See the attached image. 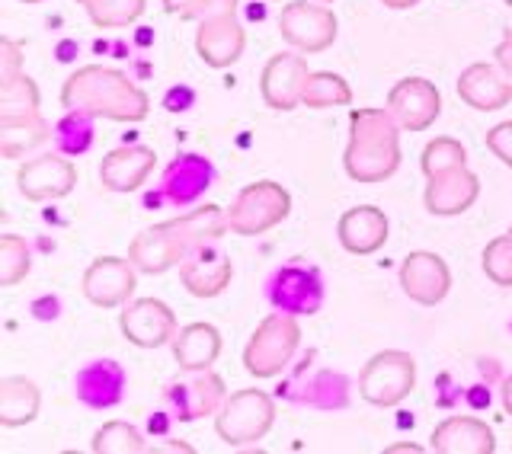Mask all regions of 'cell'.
<instances>
[{"label": "cell", "instance_id": "24", "mask_svg": "<svg viewBox=\"0 0 512 454\" xmlns=\"http://www.w3.org/2000/svg\"><path fill=\"white\" fill-rule=\"evenodd\" d=\"M432 451L439 454H493L496 439L484 419L474 416H448L432 432Z\"/></svg>", "mask_w": 512, "mask_h": 454}, {"label": "cell", "instance_id": "4", "mask_svg": "<svg viewBox=\"0 0 512 454\" xmlns=\"http://www.w3.org/2000/svg\"><path fill=\"white\" fill-rule=\"evenodd\" d=\"M301 346V327L292 314H269L260 327L253 330L244 349V368L253 378H276L295 359Z\"/></svg>", "mask_w": 512, "mask_h": 454}, {"label": "cell", "instance_id": "13", "mask_svg": "<svg viewBox=\"0 0 512 454\" xmlns=\"http://www.w3.org/2000/svg\"><path fill=\"white\" fill-rule=\"evenodd\" d=\"M308 77H311V68H308V58L301 52L272 55L263 68V77H260V90H263L266 106L279 109V112H292L301 103Z\"/></svg>", "mask_w": 512, "mask_h": 454}, {"label": "cell", "instance_id": "25", "mask_svg": "<svg viewBox=\"0 0 512 454\" xmlns=\"http://www.w3.org/2000/svg\"><path fill=\"white\" fill-rule=\"evenodd\" d=\"M340 243L356 256H372L388 243V215L375 205H356L340 218Z\"/></svg>", "mask_w": 512, "mask_h": 454}, {"label": "cell", "instance_id": "45", "mask_svg": "<svg viewBox=\"0 0 512 454\" xmlns=\"http://www.w3.org/2000/svg\"><path fill=\"white\" fill-rule=\"evenodd\" d=\"M320 4H330V0H320Z\"/></svg>", "mask_w": 512, "mask_h": 454}, {"label": "cell", "instance_id": "19", "mask_svg": "<svg viewBox=\"0 0 512 454\" xmlns=\"http://www.w3.org/2000/svg\"><path fill=\"white\" fill-rule=\"evenodd\" d=\"M128 375L116 359H96L74 378V397L90 410H112L125 400Z\"/></svg>", "mask_w": 512, "mask_h": 454}, {"label": "cell", "instance_id": "41", "mask_svg": "<svg viewBox=\"0 0 512 454\" xmlns=\"http://www.w3.org/2000/svg\"><path fill=\"white\" fill-rule=\"evenodd\" d=\"M500 394H503V410L512 416V375L503 381V391H500Z\"/></svg>", "mask_w": 512, "mask_h": 454}, {"label": "cell", "instance_id": "16", "mask_svg": "<svg viewBox=\"0 0 512 454\" xmlns=\"http://www.w3.org/2000/svg\"><path fill=\"white\" fill-rule=\"evenodd\" d=\"M135 263L119 256H100L93 259L84 272V295L96 307H122L128 304L135 291Z\"/></svg>", "mask_w": 512, "mask_h": 454}, {"label": "cell", "instance_id": "27", "mask_svg": "<svg viewBox=\"0 0 512 454\" xmlns=\"http://www.w3.org/2000/svg\"><path fill=\"white\" fill-rule=\"evenodd\" d=\"M39 387L29 378H4L0 381V426L20 429L39 416Z\"/></svg>", "mask_w": 512, "mask_h": 454}, {"label": "cell", "instance_id": "6", "mask_svg": "<svg viewBox=\"0 0 512 454\" xmlns=\"http://www.w3.org/2000/svg\"><path fill=\"white\" fill-rule=\"evenodd\" d=\"M292 212V196L272 180L250 183L237 192V199L228 212V231L240 237H260L282 224Z\"/></svg>", "mask_w": 512, "mask_h": 454}, {"label": "cell", "instance_id": "32", "mask_svg": "<svg viewBox=\"0 0 512 454\" xmlns=\"http://www.w3.org/2000/svg\"><path fill=\"white\" fill-rule=\"evenodd\" d=\"M55 144H58V151L68 157L84 154L93 144V116L68 109V116L55 125Z\"/></svg>", "mask_w": 512, "mask_h": 454}, {"label": "cell", "instance_id": "17", "mask_svg": "<svg viewBox=\"0 0 512 454\" xmlns=\"http://www.w3.org/2000/svg\"><path fill=\"white\" fill-rule=\"evenodd\" d=\"M215 183V167L199 154H180L173 164L164 170L160 180V199L173 208H189L196 205Z\"/></svg>", "mask_w": 512, "mask_h": 454}, {"label": "cell", "instance_id": "44", "mask_svg": "<svg viewBox=\"0 0 512 454\" xmlns=\"http://www.w3.org/2000/svg\"><path fill=\"white\" fill-rule=\"evenodd\" d=\"M77 4H87V0H77Z\"/></svg>", "mask_w": 512, "mask_h": 454}, {"label": "cell", "instance_id": "7", "mask_svg": "<svg viewBox=\"0 0 512 454\" xmlns=\"http://www.w3.org/2000/svg\"><path fill=\"white\" fill-rule=\"evenodd\" d=\"M416 387V362L410 352L384 349L368 359V365L359 375V394L372 407L391 410L397 403H404Z\"/></svg>", "mask_w": 512, "mask_h": 454}, {"label": "cell", "instance_id": "2", "mask_svg": "<svg viewBox=\"0 0 512 454\" xmlns=\"http://www.w3.org/2000/svg\"><path fill=\"white\" fill-rule=\"evenodd\" d=\"M61 106L112 122H141L151 112L148 93L132 84L128 74L103 68V64H87V68L74 71L61 90Z\"/></svg>", "mask_w": 512, "mask_h": 454}, {"label": "cell", "instance_id": "40", "mask_svg": "<svg viewBox=\"0 0 512 454\" xmlns=\"http://www.w3.org/2000/svg\"><path fill=\"white\" fill-rule=\"evenodd\" d=\"M493 58H496V64H500V68H503V71L509 74V80H512V32H509V36H506L500 45H496Z\"/></svg>", "mask_w": 512, "mask_h": 454}, {"label": "cell", "instance_id": "15", "mask_svg": "<svg viewBox=\"0 0 512 454\" xmlns=\"http://www.w3.org/2000/svg\"><path fill=\"white\" fill-rule=\"evenodd\" d=\"M400 288H404V295L410 301L423 307H436L439 301H445L448 288H452V269H448L442 256L429 250H416L400 263Z\"/></svg>", "mask_w": 512, "mask_h": 454}, {"label": "cell", "instance_id": "34", "mask_svg": "<svg viewBox=\"0 0 512 454\" xmlns=\"http://www.w3.org/2000/svg\"><path fill=\"white\" fill-rule=\"evenodd\" d=\"M96 454H141L144 448V439L135 426L128 423H106L100 432L93 435V445H90Z\"/></svg>", "mask_w": 512, "mask_h": 454}, {"label": "cell", "instance_id": "43", "mask_svg": "<svg viewBox=\"0 0 512 454\" xmlns=\"http://www.w3.org/2000/svg\"><path fill=\"white\" fill-rule=\"evenodd\" d=\"M23 4H42V0H23Z\"/></svg>", "mask_w": 512, "mask_h": 454}, {"label": "cell", "instance_id": "39", "mask_svg": "<svg viewBox=\"0 0 512 454\" xmlns=\"http://www.w3.org/2000/svg\"><path fill=\"white\" fill-rule=\"evenodd\" d=\"M20 45L4 39L0 42V84L4 80H13V77H20Z\"/></svg>", "mask_w": 512, "mask_h": 454}, {"label": "cell", "instance_id": "30", "mask_svg": "<svg viewBox=\"0 0 512 454\" xmlns=\"http://www.w3.org/2000/svg\"><path fill=\"white\" fill-rule=\"evenodd\" d=\"M301 103L308 109H333V106H349L352 90L349 84L333 71H311L308 84H304Z\"/></svg>", "mask_w": 512, "mask_h": 454}, {"label": "cell", "instance_id": "3", "mask_svg": "<svg viewBox=\"0 0 512 454\" xmlns=\"http://www.w3.org/2000/svg\"><path fill=\"white\" fill-rule=\"evenodd\" d=\"M346 173L356 183H384L400 167V125L391 109H352Z\"/></svg>", "mask_w": 512, "mask_h": 454}, {"label": "cell", "instance_id": "8", "mask_svg": "<svg viewBox=\"0 0 512 454\" xmlns=\"http://www.w3.org/2000/svg\"><path fill=\"white\" fill-rule=\"evenodd\" d=\"M164 400L173 419L196 423L202 416H215L228 397H224V381L212 368H180V375L167 384Z\"/></svg>", "mask_w": 512, "mask_h": 454}, {"label": "cell", "instance_id": "46", "mask_svg": "<svg viewBox=\"0 0 512 454\" xmlns=\"http://www.w3.org/2000/svg\"><path fill=\"white\" fill-rule=\"evenodd\" d=\"M506 234H509V237H512V227H509V231H506Z\"/></svg>", "mask_w": 512, "mask_h": 454}, {"label": "cell", "instance_id": "31", "mask_svg": "<svg viewBox=\"0 0 512 454\" xmlns=\"http://www.w3.org/2000/svg\"><path fill=\"white\" fill-rule=\"evenodd\" d=\"M87 13L93 26L100 29H122V26H132L135 20H141L144 7L148 0H87Z\"/></svg>", "mask_w": 512, "mask_h": 454}, {"label": "cell", "instance_id": "12", "mask_svg": "<svg viewBox=\"0 0 512 454\" xmlns=\"http://www.w3.org/2000/svg\"><path fill=\"white\" fill-rule=\"evenodd\" d=\"M119 327L125 339L138 349H160L173 343L176 336V314L164 301L157 298H138L132 304H125V311L119 314Z\"/></svg>", "mask_w": 512, "mask_h": 454}, {"label": "cell", "instance_id": "35", "mask_svg": "<svg viewBox=\"0 0 512 454\" xmlns=\"http://www.w3.org/2000/svg\"><path fill=\"white\" fill-rule=\"evenodd\" d=\"M458 167H468V154H464L461 141H455V138H436V141L426 144V151H423V173H426V180H429V176L448 173V170H458Z\"/></svg>", "mask_w": 512, "mask_h": 454}, {"label": "cell", "instance_id": "5", "mask_svg": "<svg viewBox=\"0 0 512 454\" xmlns=\"http://www.w3.org/2000/svg\"><path fill=\"white\" fill-rule=\"evenodd\" d=\"M272 423H276V403L266 391H253V387L231 394L215 413L218 439L231 448L256 445L272 429Z\"/></svg>", "mask_w": 512, "mask_h": 454}, {"label": "cell", "instance_id": "42", "mask_svg": "<svg viewBox=\"0 0 512 454\" xmlns=\"http://www.w3.org/2000/svg\"><path fill=\"white\" fill-rule=\"evenodd\" d=\"M384 7H391V10H407V7H416L420 0H381Z\"/></svg>", "mask_w": 512, "mask_h": 454}, {"label": "cell", "instance_id": "28", "mask_svg": "<svg viewBox=\"0 0 512 454\" xmlns=\"http://www.w3.org/2000/svg\"><path fill=\"white\" fill-rule=\"evenodd\" d=\"M48 138V125L39 116L29 119H13V122H0V154L4 157H23L26 151L39 148V144Z\"/></svg>", "mask_w": 512, "mask_h": 454}, {"label": "cell", "instance_id": "22", "mask_svg": "<svg viewBox=\"0 0 512 454\" xmlns=\"http://www.w3.org/2000/svg\"><path fill=\"white\" fill-rule=\"evenodd\" d=\"M477 196H480V180L468 167H458V170H448L439 176H429L423 202L432 215L452 218V215L468 212V208L477 202Z\"/></svg>", "mask_w": 512, "mask_h": 454}, {"label": "cell", "instance_id": "1", "mask_svg": "<svg viewBox=\"0 0 512 454\" xmlns=\"http://www.w3.org/2000/svg\"><path fill=\"white\" fill-rule=\"evenodd\" d=\"M224 231H228V212H221L218 205H202L180 218H170L141 231L128 247V259H132L138 272L160 275L180 266L192 250L218 240Z\"/></svg>", "mask_w": 512, "mask_h": 454}, {"label": "cell", "instance_id": "14", "mask_svg": "<svg viewBox=\"0 0 512 454\" xmlns=\"http://www.w3.org/2000/svg\"><path fill=\"white\" fill-rule=\"evenodd\" d=\"M388 109L394 112V119L404 132H426L439 119L442 96L436 84H429L426 77H404L391 87Z\"/></svg>", "mask_w": 512, "mask_h": 454}, {"label": "cell", "instance_id": "20", "mask_svg": "<svg viewBox=\"0 0 512 454\" xmlns=\"http://www.w3.org/2000/svg\"><path fill=\"white\" fill-rule=\"evenodd\" d=\"M234 266L215 243L192 250L180 263V282L192 298H218L231 285Z\"/></svg>", "mask_w": 512, "mask_h": 454}, {"label": "cell", "instance_id": "36", "mask_svg": "<svg viewBox=\"0 0 512 454\" xmlns=\"http://www.w3.org/2000/svg\"><path fill=\"white\" fill-rule=\"evenodd\" d=\"M484 272L487 279L503 285V288H512V237L503 234L487 243L484 250Z\"/></svg>", "mask_w": 512, "mask_h": 454}, {"label": "cell", "instance_id": "10", "mask_svg": "<svg viewBox=\"0 0 512 454\" xmlns=\"http://www.w3.org/2000/svg\"><path fill=\"white\" fill-rule=\"evenodd\" d=\"M336 13L330 7L308 4V0H292L282 13H279V32L282 39L298 48L301 55H317L324 48L333 45L336 39Z\"/></svg>", "mask_w": 512, "mask_h": 454}, {"label": "cell", "instance_id": "47", "mask_svg": "<svg viewBox=\"0 0 512 454\" xmlns=\"http://www.w3.org/2000/svg\"><path fill=\"white\" fill-rule=\"evenodd\" d=\"M506 4H509V7H512V0H506Z\"/></svg>", "mask_w": 512, "mask_h": 454}, {"label": "cell", "instance_id": "38", "mask_svg": "<svg viewBox=\"0 0 512 454\" xmlns=\"http://www.w3.org/2000/svg\"><path fill=\"white\" fill-rule=\"evenodd\" d=\"M487 148L503 160L506 167H512V122H500L487 132Z\"/></svg>", "mask_w": 512, "mask_h": 454}, {"label": "cell", "instance_id": "33", "mask_svg": "<svg viewBox=\"0 0 512 454\" xmlns=\"http://www.w3.org/2000/svg\"><path fill=\"white\" fill-rule=\"evenodd\" d=\"M32 269L29 259V247L23 237L16 234H4L0 237V285L13 288L16 282H23Z\"/></svg>", "mask_w": 512, "mask_h": 454}, {"label": "cell", "instance_id": "26", "mask_svg": "<svg viewBox=\"0 0 512 454\" xmlns=\"http://www.w3.org/2000/svg\"><path fill=\"white\" fill-rule=\"evenodd\" d=\"M170 346L180 368H212L221 355V333L212 323H189L173 336Z\"/></svg>", "mask_w": 512, "mask_h": 454}, {"label": "cell", "instance_id": "11", "mask_svg": "<svg viewBox=\"0 0 512 454\" xmlns=\"http://www.w3.org/2000/svg\"><path fill=\"white\" fill-rule=\"evenodd\" d=\"M16 186L29 202H55L74 192L77 167L68 160V154H39L20 167Z\"/></svg>", "mask_w": 512, "mask_h": 454}, {"label": "cell", "instance_id": "37", "mask_svg": "<svg viewBox=\"0 0 512 454\" xmlns=\"http://www.w3.org/2000/svg\"><path fill=\"white\" fill-rule=\"evenodd\" d=\"M164 7L180 20H208V16L234 13L237 0H164Z\"/></svg>", "mask_w": 512, "mask_h": 454}, {"label": "cell", "instance_id": "23", "mask_svg": "<svg viewBox=\"0 0 512 454\" xmlns=\"http://www.w3.org/2000/svg\"><path fill=\"white\" fill-rule=\"evenodd\" d=\"M154 167H157V154L151 148L128 144V148H116L103 157L100 180L109 192H135L154 173Z\"/></svg>", "mask_w": 512, "mask_h": 454}, {"label": "cell", "instance_id": "21", "mask_svg": "<svg viewBox=\"0 0 512 454\" xmlns=\"http://www.w3.org/2000/svg\"><path fill=\"white\" fill-rule=\"evenodd\" d=\"M458 96H461V103H468L471 109H480V112L503 109L512 100L509 74L500 68V64L477 61V64H471V68L461 71Z\"/></svg>", "mask_w": 512, "mask_h": 454}, {"label": "cell", "instance_id": "18", "mask_svg": "<svg viewBox=\"0 0 512 454\" xmlns=\"http://www.w3.org/2000/svg\"><path fill=\"white\" fill-rule=\"evenodd\" d=\"M244 26L237 23L234 13H221V16H208V20H199V32H196V52L199 58L208 64V68H231V64L240 61L244 55Z\"/></svg>", "mask_w": 512, "mask_h": 454}, {"label": "cell", "instance_id": "29", "mask_svg": "<svg viewBox=\"0 0 512 454\" xmlns=\"http://www.w3.org/2000/svg\"><path fill=\"white\" fill-rule=\"evenodd\" d=\"M39 112V87L36 80L20 74L13 80L0 84V122H13V119H29Z\"/></svg>", "mask_w": 512, "mask_h": 454}, {"label": "cell", "instance_id": "9", "mask_svg": "<svg viewBox=\"0 0 512 454\" xmlns=\"http://www.w3.org/2000/svg\"><path fill=\"white\" fill-rule=\"evenodd\" d=\"M266 295H269V304L282 314L311 317L324 307V279H320V272L314 266L292 259L288 266L272 272Z\"/></svg>", "mask_w": 512, "mask_h": 454}]
</instances>
